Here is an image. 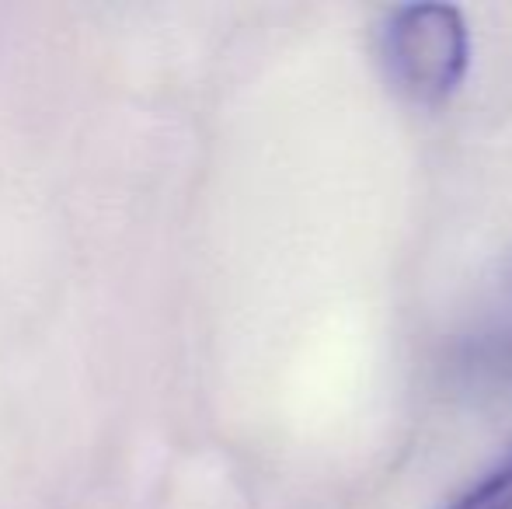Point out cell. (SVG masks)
<instances>
[{"label":"cell","mask_w":512,"mask_h":509,"mask_svg":"<svg viewBox=\"0 0 512 509\" xmlns=\"http://www.w3.org/2000/svg\"><path fill=\"white\" fill-rule=\"evenodd\" d=\"M380 60L405 98L418 105H443L464 84L471 63V39L460 7H394L380 28Z\"/></svg>","instance_id":"1"},{"label":"cell","mask_w":512,"mask_h":509,"mask_svg":"<svg viewBox=\"0 0 512 509\" xmlns=\"http://www.w3.org/2000/svg\"><path fill=\"white\" fill-rule=\"evenodd\" d=\"M467 360L485 381L512 387V258L495 276L492 293L481 307L478 325L467 339Z\"/></svg>","instance_id":"2"},{"label":"cell","mask_w":512,"mask_h":509,"mask_svg":"<svg viewBox=\"0 0 512 509\" xmlns=\"http://www.w3.org/2000/svg\"><path fill=\"white\" fill-rule=\"evenodd\" d=\"M450 509H512V454L467 492H460Z\"/></svg>","instance_id":"3"}]
</instances>
